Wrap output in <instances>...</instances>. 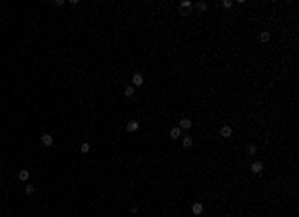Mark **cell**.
Masks as SVG:
<instances>
[{
	"mask_svg": "<svg viewBox=\"0 0 299 217\" xmlns=\"http://www.w3.org/2000/svg\"><path fill=\"white\" fill-rule=\"evenodd\" d=\"M269 40H271L269 32H261V34H259V42H261V44H265V42H269Z\"/></svg>",
	"mask_w": 299,
	"mask_h": 217,
	"instance_id": "obj_11",
	"label": "cell"
},
{
	"mask_svg": "<svg viewBox=\"0 0 299 217\" xmlns=\"http://www.w3.org/2000/svg\"><path fill=\"white\" fill-rule=\"evenodd\" d=\"M134 94H136V88H134V86H126V90H124V96H126V98H132Z\"/></svg>",
	"mask_w": 299,
	"mask_h": 217,
	"instance_id": "obj_12",
	"label": "cell"
},
{
	"mask_svg": "<svg viewBox=\"0 0 299 217\" xmlns=\"http://www.w3.org/2000/svg\"><path fill=\"white\" fill-rule=\"evenodd\" d=\"M192 213L193 215H202L204 213V203H199V201L192 203Z\"/></svg>",
	"mask_w": 299,
	"mask_h": 217,
	"instance_id": "obj_3",
	"label": "cell"
},
{
	"mask_svg": "<svg viewBox=\"0 0 299 217\" xmlns=\"http://www.w3.org/2000/svg\"><path fill=\"white\" fill-rule=\"evenodd\" d=\"M80 151H82V154H88V151H90V144H82V145H80Z\"/></svg>",
	"mask_w": 299,
	"mask_h": 217,
	"instance_id": "obj_16",
	"label": "cell"
},
{
	"mask_svg": "<svg viewBox=\"0 0 299 217\" xmlns=\"http://www.w3.org/2000/svg\"><path fill=\"white\" fill-rule=\"evenodd\" d=\"M195 10H198V12H205V10H208V4L204 2V0H199V2H195V6H193Z\"/></svg>",
	"mask_w": 299,
	"mask_h": 217,
	"instance_id": "obj_9",
	"label": "cell"
},
{
	"mask_svg": "<svg viewBox=\"0 0 299 217\" xmlns=\"http://www.w3.org/2000/svg\"><path fill=\"white\" fill-rule=\"evenodd\" d=\"M34 191H36V187H34V185H26V193H28V195H32Z\"/></svg>",
	"mask_w": 299,
	"mask_h": 217,
	"instance_id": "obj_17",
	"label": "cell"
},
{
	"mask_svg": "<svg viewBox=\"0 0 299 217\" xmlns=\"http://www.w3.org/2000/svg\"><path fill=\"white\" fill-rule=\"evenodd\" d=\"M28 177H30V171H28V169H20V171H18V179H20V181H26Z\"/></svg>",
	"mask_w": 299,
	"mask_h": 217,
	"instance_id": "obj_10",
	"label": "cell"
},
{
	"mask_svg": "<svg viewBox=\"0 0 299 217\" xmlns=\"http://www.w3.org/2000/svg\"><path fill=\"white\" fill-rule=\"evenodd\" d=\"M225 217H231V215H225Z\"/></svg>",
	"mask_w": 299,
	"mask_h": 217,
	"instance_id": "obj_19",
	"label": "cell"
},
{
	"mask_svg": "<svg viewBox=\"0 0 299 217\" xmlns=\"http://www.w3.org/2000/svg\"><path fill=\"white\" fill-rule=\"evenodd\" d=\"M170 138H172V139H179V138H182V129H179L178 126L172 128V129H170Z\"/></svg>",
	"mask_w": 299,
	"mask_h": 217,
	"instance_id": "obj_7",
	"label": "cell"
},
{
	"mask_svg": "<svg viewBox=\"0 0 299 217\" xmlns=\"http://www.w3.org/2000/svg\"><path fill=\"white\" fill-rule=\"evenodd\" d=\"M138 128H140V122H138V120H130V122L126 124V132H130V134L138 132Z\"/></svg>",
	"mask_w": 299,
	"mask_h": 217,
	"instance_id": "obj_1",
	"label": "cell"
},
{
	"mask_svg": "<svg viewBox=\"0 0 299 217\" xmlns=\"http://www.w3.org/2000/svg\"><path fill=\"white\" fill-rule=\"evenodd\" d=\"M142 84H144V76L140 72H136L132 76V86H134V88H138V86H142Z\"/></svg>",
	"mask_w": 299,
	"mask_h": 217,
	"instance_id": "obj_2",
	"label": "cell"
},
{
	"mask_svg": "<svg viewBox=\"0 0 299 217\" xmlns=\"http://www.w3.org/2000/svg\"><path fill=\"white\" fill-rule=\"evenodd\" d=\"M178 128L179 129H189V128H192V120H189V118H182L179 124H178Z\"/></svg>",
	"mask_w": 299,
	"mask_h": 217,
	"instance_id": "obj_5",
	"label": "cell"
},
{
	"mask_svg": "<svg viewBox=\"0 0 299 217\" xmlns=\"http://www.w3.org/2000/svg\"><path fill=\"white\" fill-rule=\"evenodd\" d=\"M192 144H193V142H192V138H189V135H183V138H182V145H183V148H192Z\"/></svg>",
	"mask_w": 299,
	"mask_h": 217,
	"instance_id": "obj_13",
	"label": "cell"
},
{
	"mask_svg": "<svg viewBox=\"0 0 299 217\" xmlns=\"http://www.w3.org/2000/svg\"><path fill=\"white\" fill-rule=\"evenodd\" d=\"M251 171L253 173H261L263 171V164H261V161H253V164H251Z\"/></svg>",
	"mask_w": 299,
	"mask_h": 217,
	"instance_id": "obj_8",
	"label": "cell"
},
{
	"mask_svg": "<svg viewBox=\"0 0 299 217\" xmlns=\"http://www.w3.org/2000/svg\"><path fill=\"white\" fill-rule=\"evenodd\" d=\"M245 151H247V155H255V151H257V148H255L253 144H249L247 148H245Z\"/></svg>",
	"mask_w": 299,
	"mask_h": 217,
	"instance_id": "obj_14",
	"label": "cell"
},
{
	"mask_svg": "<svg viewBox=\"0 0 299 217\" xmlns=\"http://www.w3.org/2000/svg\"><path fill=\"white\" fill-rule=\"evenodd\" d=\"M219 134H221V138H231L233 129H231V126H221V129H219Z\"/></svg>",
	"mask_w": 299,
	"mask_h": 217,
	"instance_id": "obj_6",
	"label": "cell"
},
{
	"mask_svg": "<svg viewBox=\"0 0 299 217\" xmlns=\"http://www.w3.org/2000/svg\"><path fill=\"white\" fill-rule=\"evenodd\" d=\"M221 4H224V8H231V0H224Z\"/></svg>",
	"mask_w": 299,
	"mask_h": 217,
	"instance_id": "obj_18",
	"label": "cell"
},
{
	"mask_svg": "<svg viewBox=\"0 0 299 217\" xmlns=\"http://www.w3.org/2000/svg\"><path fill=\"white\" fill-rule=\"evenodd\" d=\"M182 8H183V10H188V8H192V10H193V4L189 2V0H183V2H182Z\"/></svg>",
	"mask_w": 299,
	"mask_h": 217,
	"instance_id": "obj_15",
	"label": "cell"
},
{
	"mask_svg": "<svg viewBox=\"0 0 299 217\" xmlns=\"http://www.w3.org/2000/svg\"><path fill=\"white\" fill-rule=\"evenodd\" d=\"M40 142H42V145H46V148H50V145L54 144V138H52L50 134H44V135H42V138H40Z\"/></svg>",
	"mask_w": 299,
	"mask_h": 217,
	"instance_id": "obj_4",
	"label": "cell"
}]
</instances>
